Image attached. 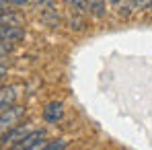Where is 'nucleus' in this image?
Wrapping results in <instances>:
<instances>
[{
	"label": "nucleus",
	"instance_id": "obj_1",
	"mask_svg": "<svg viewBox=\"0 0 152 150\" xmlns=\"http://www.w3.org/2000/svg\"><path fill=\"white\" fill-rule=\"evenodd\" d=\"M23 117H25V107L10 105L8 109H4V111L0 113V138H2L6 132H10L12 127H17V125L23 121Z\"/></svg>",
	"mask_w": 152,
	"mask_h": 150
},
{
	"label": "nucleus",
	"instance_id": "obj_2",
	"mask_svg": "<svg viewBox=\"0 0 152 150\" xmlns=\"http://www.w3.org/2000/svg\"><path fill=\"white\" fill-rule=\"evenodd\" d=\"M35 4H37L39 19H41L45 25L53 27V29H56V27H60L62 19H60V12H58V8H56L53 0H35Z\"/></svg>",
	"mask_w": 152,
	"mask_h": 150
},
{
	"label": "nucleus",
	"instance_id": "obj_3",
	"mask_svg": "<svg viewBox=\"0 0 152 150\" xmlns=\"http://www.w3.org/2000/svg\"><path fill=\"white\" fill-rule=\"evenodd\" d=\"M43 142H45V130H29L23 136V140L17 142L12 148L15 150H41Z\"/></svg>",
	"mask_w": 152,
	"mask_h": 150
},
{
	"label": "nucleus",
	"instance_id": "obj_4",
	"mask_svg": "<svg viewBox=\"0 0 152 150\" xmlns=\"http://www.w3.org/2000/svg\"><path fill=\"white\" fill-rule=\"evenodd\" d=\"M25 37V29L19 23H0V41L17 43Z\"/></svg>",
	"mask_w": 152,
	"mask_h": 150
},
{
	"label": "nucleus",
	"instance_id": "obj_5",
	"mask_svg": "<svg viewBox=\"0 0 152 150\" xmlns=\"http://www.w3.org/2000/svg\"><path fill=\"white\" fill-rule=\"evenodd\" d=\"M27 132H29L27 124H19L17 127H12L10 132H6V134L0 138V140H2V146H15L17 142L23 140V136H25Z\"/></svg>",
	"mask_w": 152,
	"mask_h": 150
},
{
	"label": "nucleus",
	"instance_id": "obj_6",
	"mask_svg": "<svg viewBox=\"0 0 152 150\" xmlns=\"http://www.w3.org/2000/svg\"><path fill=\"white\" fill-rule=\"evenodd\" d=\"M62 117H64V105H62V101H51L50 105L43 109V119L48 124H58Z\"/></svg>",
	"mask_w": 152,
	"mask_h": 150
},
{
	"label": "nucleus",
	"instance_id": "obj_7",
	"mask_svg": "<svg viewBox=\"0 0 152 150\" xmlns=\"http://www.w3.org/2000/svg\"><path fill=\"white\" fill-rule=\"evenodd\" d=\"M19 86H6V89H0V113L4 109H8L10 105H15L19 99Z\"/></svg>",
	"mask_w": 152,
	"mask_h": 150
},
{
	"label": "nucleus",
	"instance_id": "obj_8",
	"mask_svg": "<svg viewBox=\"0 0 152 150\" xmlns=\"http://www.w3.org/2000/svg\"><path fill=\"white\" fill-rule=\"evenodd\" d=\"M88 4V12L95 17V19H103L105 12H107V6H105V0H86Z\"/></svg>",
	"mask_w": 152,
	"mask_h": 150
},
{
	"label": "nucleus",
	"instance_id": "obj_9",
	"mask_svg": "<svg viewBox=\"0 0 152 150\" xmlns=\"http://www.w3.org/2000/svg\"><path fill=\"white\" fill-rule=\"evenodd\" d=\"M64 2L68 4V8H72V12H76V15H86L88 12L86 0H64Z\"/></svg>",
	"mask_w": 152,
	"mask_h": 150
},
{
	"label": "nucleus",
	"instance_id": "obj_10",
	"mask_svg": "<svg viewBox=\"0 0 152 150\" xmlns=\"http://www.w3.org/2000/svg\"><path fill=\"white\" fill-rule=\"evenodd\" d=\"M66 146H68L66 140H56V142H51V144H43L41 150H64Z\"/></svg>",
	"mask_w": 152,
	"mask_h": 150
},
{
	"label": "nucleus",
	"instance_id": "obj_11",
	"mask_svg": "<svg viewBox=\"0 0 152 150\" xmlns=\"http://www.w3.org/2000/svg\"><path fill=\"white\" fill-rule=\"evenodd\" d=\"M8 12H15L12 4H8L6 0H0V15H8Z\"/></svg>",
	"mask_w": 152,
	"mask_h": 150
},
{
	"label": "nucleus",
	"instance_id": "obj_12",
	"mask_svg": "<svg viewBox=\"0 0 152 150\" xmlns=\"http://www.w3.org/2000/svg\"><path fill=\"white\" fill-rule=\"evenodd\" d=\"M10 51H12V43L0 41V58H2V56H6V53H10Z\"/></svg>",
	"mask_w": 152,
	"mask_h": 150
},
{
	"label": "nucleus",
	"instance_id": "obj_13",
	"mask_svg": "<svg viewBox=\"0 0 152 150\" xmlns=\"http://www.w3.org/2000/svg\"><path fill=\"white\" fill-rule=\"evenodd\" d=\"M150 4V0H134V6L136 8H144V6H148Z\"/></svg>",
	"mask_w": 152,
	"mask_h": 150
},
{
	"label": "nucleus",
	"instance_id": "obj_14",
	"mask_svg": "<svg viewBox=\"0 0 152 150\" xmlns=\"http://www.w3.org/2000/svg\"><path fill=\"white\" fill-rule=\"evenodd\" d=\"M8 4H12V6H25V4H29V0H6Z\"/></svg>",
	"mask_w": 152,
	"mask_h": 150
},
{
	"label": "nucleus",
	"instance_id": "obj_15",
	"mask_svg": "<svg viewBox=\"0 0 152 150\" xmlns=\"http://www.w3.org/2000/svg\"><path fill=\"white\" fill-rule=\"evenodd\" d=\"M4 74H6V68H4V66L0 64V76H4Z\"/></svg>",
	"mask_w": 152,
	"mask_h": 150
},
{
	"label": "nucleus",
	"instance_id": "obj_16",
	"mask_svg": "<svg viewBox=\"0 0 152 150\" xmlns=\"http://www.w3.org/2000/svg\"><path fill=\"white\" fill-rule=\"evenodd\" d=\"M109 2H111V4H119V0H109Z\"/></svg>",
	"mask_w": 152,
	"mask_h": 150
},
{
	"label": "nucleus",
	"instance_id": "obj_17",
	"mask_svg": "<svg viewBox=\"0 0 152 150\" xmlns=\"http://www.w3.org/2000/svg\"><path fill=\"white\" fill-rule=\"evenodd\" d=\"M148 8H150V10H152V0H150V4H148Z\"/></svg>",
	"mask_w": 152,
	"mask_h": 150
}]
</instances>
